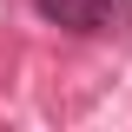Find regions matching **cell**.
Returning <instances> with one entry per match:
<instances>
[{
	"instance_id": "6da1fadb",
	"label": "cell",
	"mask_w": 132,
	"mask_h": 132,
	"mask_svg": "<svg viewBox=\"0 0 132 132\" xmlns=\"http://www.w3.org/2000/svg\"><path fill=\"white\" fill-rule=\"evenodd\" d=\"M33 13L60 33H79V40H119L132 33V0H33Z\"/></svg>"
}]
</instances>
